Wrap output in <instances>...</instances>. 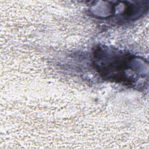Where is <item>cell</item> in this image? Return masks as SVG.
Listing matches in <instances>:
<instances>
[{
	"label": "cell",
	"mask_w": 149,
	"mask_h": 149,
	"mask_svg": "<svg viewBox=\"0 0 149 149\" xmlns=\"http://www.w3.org/2000/svg\"><path fill=\"white\" fill-rule=\"evenodd\" d=\"M139 58L128 53L102 46L96 47L92 52V62L94 69L102 78L125 84H133L140 74Z\"/></svg>",
	"instance_id": "cell-1"
}]
</instances>
